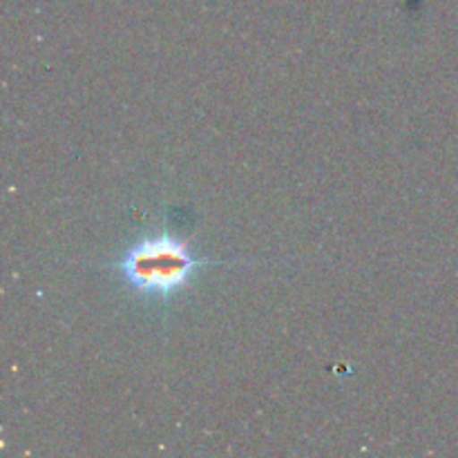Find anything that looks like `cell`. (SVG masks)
I'll return each mask as SVG.
<instances>
[{
    "mask_svg": "<svg viewBox=\"0 0 458 458\" xmlns=\"http://www.w3.org/2000/svg\"><path fill=\"white\" fill-rule=\"evenodd\" d=\"M219 264L226 262L197 255L191 244L173 231H159L137 237L106 268L119 277L134 298L168 307L191 286L201 268Z\"/></svg>",
    "mask_w": 458,
    "mask_h": 458,
    "instance_id": "obj_1",
    "label": "cell"
}]
</instances>
